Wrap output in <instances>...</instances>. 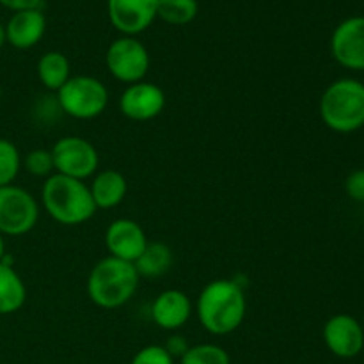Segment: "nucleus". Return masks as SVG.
Listing matches in <instances>:
<instances>
[{
	"instance_id": "nucleus-1",
	"label": "nucleus",
	"mask_w": 364,
	"mask_h": 364,
	"mask_svg": "<svg viewBox=\"0 0 364 364\" xmlns=\"http://www.w3.org/2000/svg\"><path fill=\"white\" fill-rule=\"evenodd\" d=\"M196 313L206 333L213 336L235 333L247 313L244 288L231 279L212 281L199 294Z\"/></svg>"
},
{
	"instance_id": "nucleus-2",
	"label": "nucleus",
	"mask_w": 364,
	"mask_h": 364,
	"mask_svg": "<svg viewBox=\"0 0 364 364\" xmlns=\"http://www.w3.org/2000/svg\"><path fill=\"white\" fill-rule=\"evenodd\" d=\"M41 205L55 223L63 226H78L87 223L96 213L89 185L82 180L53 173L41 188Z\"/></svg>"
},
{
	"instance_id": "nucleus-3",
	"label": "nucleus",
	"mask_w": 364,
	"mask_h": 364,
	"mask_svg": "<svg viewBox=\"0 0 364 364\" xmlns=\"http://www.w3.org/2000/svg\"><path fill=\"white\" fill-rule=\"evenodd\" d=\"M139 274L134 263L114 256L100 259L87 277V295L92 304L103 309H116L128 304L137 294Z\"/></svg>"
},
{
	"instance_id": "nucleus-4",
	"label": "nucleus",
	"mask_w": 364,
	"mask_h": 364,
	"mask_svg": "<svg viewBox=\"0 0 364 364\" xmlns=\"http://www.w3.org/2000/svg\"><path fill=\"white\" fill-rule=\"evenodd\" d=\"M320 117L331 130L350 134L364 127V84L354 78H340L323 91Z\"/></svg>"
},
{
	"instance_id": "nucleus-5",
	"label": "nucleus",
	"mask_w": 364,
	"mask_h": 364,
	"mask_svg": "<svg viewBox=\"0 0 364 364\" xmlns=\"http://www.w3.org/2000/svg\"><path fill=\"white\" fill-rule=\"evenodd\" d=\"M60 110L73 119L89 121L102 116L109 105V89L102 80L89 75L71 77L55 92Z\"/></svg>"
},
{
	"instance_id": "nucleus-6",
	"label": "nucleus",
	"mask_w": 364,
	"mask_h": 364,
	"mask_svg": "<svg viewBox=\"0 0 364 364\" xmlns=\"http://www.w3.org/2000/svg\"><path fill=\"white\" fill-rule=\"evenodd\" d=\"M39 219V205L34 196L16 185L0 187V233L21 237L32 231Z\"/></svg>"
},
{
	"instance_id": "nucleus-7",
	"label": "nucleus",
	"mask_w": 364,
	"mask_h": 364,
	"mask_svg": "<svg viewBox=\"0 0 364 364\" xmlns=\"http://www.w3.org/2000/svg\"><path fill=\"white\" fill-rule=\"evenodd\" d=\"M105 64L116 80L128 85L137 84L148 75L149 52L134 36H121L107 48Z\"/></svg>"
},
{
	"instance_id": "nucleus-8",
	"label": "nucleus",
	"mask_w": 364,
	"mask_h": 364,
	"mask_svg": "<svg viewBox=\"0 0 364 364\" xmlns=\"http://www.w3.org/2000/svg\"><path fill=\"white\" fill-rule=\"evenodd\" d=\"M50 151L53 156L55 173L75 180L84 181L95 176L100 166L98 149L87 139L77 135L59 139Z\"/></svg>"
},
{
	"instance_id": "nucleus-9",
	"label": "nucleus",
	"mask_w": 364,
	"mask_h": 364,
	"mask_svg": "<svg viewBox=\"0 0 364 364\" xmlns=\"http://www.w3.org/2000/svg\"><path fill=\"white\" fill-rule=\"evenodd\" d=\"M166 92L151 82H137L121 92L119 112L132 121H151L166 109Z\"/></svg>"
},
{
	"instance_id": "nucleus-10",
	"label": "nucleus",
	"mask_w": 364,
	"mask_h": 364,
	"mask_svg": "<svg viewBox=\"0 0 364 364\" xmlns=\"http://www.w3.org/2000/svg\"><path fill=\"white\" fill-rule=\"evenodd\" d=\"M159 0H109V20L123 36H137L151 27Z\"/></svg>"
},
{
	"instance_id": "nucleus-11",
	"label": "nucleus",
	"mask_w": 364,
	"mask_h": 364,
	"mask_svg": "<svg viewBox=\"0 0 364 364\" xmlns=\"http://www.w3.org/2000/svg\"><path fill=\"white\" fill-rule=\"evenodd\" d=\"M333 57L348 70H364V16L341 21L331 38Z\"/></svg>"
},
{
	"instance_id": "nucleus-12",
	"label": "nucleus",
	"mask_w": 364,
	"mask_h": 364,
	"mask_svg": "<svg viewBox=\"0 0 364 364\" xmlns=\"http://www.w3.org/2000/svg\"><path fill=\"white\" fill-rule=\"evenodd\" d=\"M323 343L336 358L352 359L361 354L364 331L361 323L350 315H334L326 322L322 331Z\"/></svg>"
},
{
	"instance_id": "nucleus-13",
	"label": "nucleus",
	"mask_w": 364,
	"mask_h": 364,
	"mask_svg": "<svg viewBox=\"0 0 364 364\" xmlns=\"http://www.w3.org/2000/svg\"><path fill=\"white\" fill-rule=\"evenodd\" d=\"M148 237L139 223L132 219H116L109 224L105 231V247L123 262L135 263L148 245Z\"/></svg>"
},
{
	"instance_id": "nucleus-14",
	"label": "nucleus",
	"mask_w": 364,
	"mask_h": 364,
	"mask_svg": "<svg viewBox=\"0 0 364 364\" xmlns=\"http://www.w3.org/2000/svg\"><path fill=\"white\" fill-rule=\"evenodd\" d=\"M192 301L181 290H164L151 304V320L164 331H178L191 320Z\"/></svg>"
},
{
	"instance_id": "nucleus-15",
	"label": "nucleus",
	"mask_w": 364,
	"mask_h": 364,
	"mask_svg": "<svg viewBox=\"0 0 364 364\" xmlns=\"http://www.w3.org/2000/svg\"><path fill=\"white\" fill-rule=\"evenodd\" d=\"M46 32V18L41 9L18 11L6 25V38L11 46L28 50L38 45Z\"/></svg>"
},
{
	"instance_id": "nucleus-16",
	"label": "nucleus",
	"mask_w": 364,
	"mask_h": 364,
	"mask_svg": "<svg viewBox=\"0 0 364 364\" xmlns=\"http://www.w3.org/2000/svg\"><path fill=\"white\" fill-rule=\"evenodd\" d=\"M89 191H91L96 208L110 210L116 208L117 205L124 201L128 192V181L124 174L119 173V171L105 169L92 176Z\"/></svg>"
},
{
	"instance_id": "nucleus-17",
	"label": "nucleus",
	"mask_w": 364,
	"mask_h": 364,
	"mask_svg": "<svg viewBox=\"0 0 364 364\" xmlns=\"http://www.w3.org/2000/svg\"><path fill=\"white\" fill-rule=\"evenodd\" d=\"M27 301V288L9 263L0 262V316L20 311Z\"/></svg>"
},
{
	"instance_id": "nucleus-18",
	"label": "nucleus",
	"mask_w": 364,
	"mask_h": 364,
	"mask_svg": "<svg viewBox=\"0 0 364 364\" xmlns=\"http://www.w3.org/2000/svg\"><path fill=\"white\" fill-rule=\"evenodd\" d=\"M38 78L48 91L57 92L71 78V64L63 52H46L38 60Z\"/></svg>"
},
{
	"instance_id": "nucleus-19",
	"label": "nucleus",
	"mask_w": 364,
	"mask_h": 364,
	"mask_svg": "<svg viewBox=\"0 0 364 364\" xmlns=\"http://www.w3.org/2000/svg\"><path fill=\"white\" fill-rule=\"evenodd\" d=\"M134 267L139 277H160L173 267V251L162 242H148Z\"/></svg>"
},
{
	"instance_id": "nucleus-20",
	"label": "nucleus",
	"mask_w": 364,
	"mask_h": 364,
	"mask_svg": "<svg viewBox=\"0 0 364 364\" xmlns=\"http://www.w3.org/2000/svg\"><path fill=\"white\" fill-rule=\"evenodd\" d=\"M198 0H159L156 18L169 25H187L198 16Z\"/></svg>"
},
{
	"instance_id": "nucleus-21",
	"label": "nucleus",
	"mask_w": 364,
	"mask_h": 364,
	"mask_svg": "<svg viewBox=\"0 0 364 364\" xmlns=\"http://www.w3.org/2000/svg\"><path fill=\"white\" fill-rule=\"evenodd\" d=\"M21 169V156L9 139H0V187L13 185Z\"/></svg>"
},
{
	"instance_id": "nucleus-22",
	"label": "nucleus",
	"mask_w": 364,
	"mask_h": 364,
	"mask_svg": "<svg viewBox=\"0 0 364 364\" xmlns=\"http://www.w3.org/2000/svg\"><path fill=\"white\" fill-rule=\"evenodd\" d=\"M181 364H231L230 354L213 343L194 345L180 359Z\"/></svg>"
},
{
	"instance_id": "nucleus-23",
	"label": "nucleus",
	"mask_w": 364,
	"mask_h": 364,
	"mask_svg": "<svg viewBox=\"0 0 364 364\" xmlns=\"http://www.w3.org/2000/svg\"><path fill=\"white\" fill-rule=\"evenodd\" d=\"M25 169H27L28 174L38 178H48L52 176L55 167H53V156L50 149H32V151L27 153L23 162Z\"/></svg>"
},
{
	"instance_id": "nucleus-24",
	"label": "nucleus",
	"mask_w": 364,
	"mask_h": 364,
	"mask_svg": "<svg viewBox=\"0 0 364 364\" xmlns=\"http://www.w3.org/2000/svg\"><path fill=\"white\" fill-rule=\"evenodd\" d=\"M130 364H174V359L164 345H148L132 358Z\"/></svg>"
},
{
	"instance_id": "nucleus-25",
	"label": "nucleus",
	"mask_w": 364,
	"mask_h": 364,
	"mask_svg": "<svg viewBox=\"0 0 364 364\" xmlns=\"http://www.w3.org/2000/svg\"><path fill=\"white\" fill-rule=\"evenodd\" d=\"M34 114L41 123H45V121H57V117L63 114L59 102H57V96H41L36 102Z\"/></svg>"
},
{
	"instance_id": "nucleus-26",
	"label": "nucleus",
	"mask_w": 364,
	"mask_h": 364,
	"mask_svg": "<svg viewBox=\"0 0 364 364\" xmlns=\"http://www.w3.org/2000/svg\"><path fill=\"white\" fill-rule=\"evenodd\" d=\"M345 191L350 199L364 203V169H358L348 174L347 181H345Z\"/></svg>"
},
{
	"instance_id": "nucleus-27",
	"label": "nucleus",
	"mask_w": 364,
	"mask_h": 364,
	"mask_svg": "<svg viewBox=\"0 0 364 364\" xmlns=\"http://www.w3.org/2000/svg\"><path fill=\"white\" fill-rule=\"evenodd\" d=\"M164 348L169 352V355L173 359H181L185 355V352L191 348V345H188L187 338L180 336V334H173V336L167 340V343L164 345Z\"/></svg>"
},
{
	"instance_id": "nucleus-28",
	"label": "nucleus",
	"mask_w": 364,
	"mask_h": 364,
	"mask_svg": "<svg viewBox=\"0 0 364 364\" xmlns=\"http://www.w3.org/2000/svg\"><path fill=\"white\" fill-rule=\"evenodd\" d=\"M0 4H2L4 7H7V9L18 13V11L39 9V6H41V0H0Z\"/></svg>"
},
{
	"instance_id": "nucleus-29",
	"label": "nucleus",
	"mask_w": 364,
	"mask_h": 364,
	"mask_svg": "<svg viewBox=\"0 0 364 364\" xmlns=\"http://www.w3.org/2000/svg\"><path fill=\"white\" fill-rule=\"evenodd\" d=\"M7 43V38H6V25L0 23V48H2L4 45Z\"/></svg>"
},
{
	"instance_id": "nucleus-30",
	"label": "nucleus",
	"mask_w": 364,
	"mask_h": 364,
	"mask_svg": "<svg viewBox=\"0 0 364 364\" xmlns=\"http://www.w3.org/2000/svg\"><path fill=\"white\" fill-rule=\"evenodd\" d=\"M4 256H6V242H4V235L0 233V262L4 259Z\"/></svg>"
},
{
	"instance_id": "nucleus-31",
	"label": "nucleus",
	"mask_w": 364,
	"mask_h": 364,
	"mask_svg": "<svg viewBox=\"0 0 364 364\" xmlns=\"http://www.w3.org/2000/svg\"><path fill=\"white\" fill-rule=\"evenodd\" d=\"M0 98H2V87H0Z\"/></svg>"
},
{
	"instance_id": "nucleus-32",
	"label": "nucleus",
	"mask_w": 364,
	"mask_h": 364,
	"mask_svg": "<svg viewBox=\"0 0 364 364\" xmlns=\"http://www.w3.org/2000/svg\"><path fill=\"white\" fill-rule=\"evenodd\" d=\"M240 364H244V363H240Z\"/></svg>"
}]
</instances>
